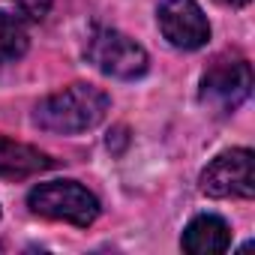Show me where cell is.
<instances>
[{"label":"cell","mask_w":255,"mask_h":255,"mask_svg":"<svg viewBox=\"0 0 255 255\" xmlns=\"http://www.w3.org/2000/svg\"><path fill=\"white\" fill-rule=\"evenodd\" d=\"M108 111H111V96L102 87L75 81V84L45 96L33 108V123L45 132L78 135V132L96 129L108 117Z\"/></svg>","instance_id":"cell-1"},{"label":"cell","mask_w":255,"mask_h":255,"mask_svg":"<svg viewBox=\"0 0 255 255\" xmlns=\"http://www.w3.org/2000/svg\"><path fill=\"white\" fill-rule=\"evenodd\" d=\"M27 207L36 216L54 219V222H69L78 228H87L99 219V198L81 186L78 180H48L39 183L27 192Z\"/></svg>","instance_id":"cell-2"},{"label":"cell","mask_w":255,"mask_h":255,"mask_svg":"<svg viewBox=\"0 0 255 255\" xmlns=\"http://www.w3.org/2000/svg\"><path fill=\"white\" fill-rule=\"evenodd\" d=\"M252 93V66L240 54H219L201 75L198 99L216 114L237 111Z\"/></svg>","instance_id":"cell-3"},{"label":"cell","mask_w":255,"mask_h":255,"mask_svg":"<svg viewBox=\"0 0 255 255\" xmlns=\"http://www.w3.org/2000/svg\"><path fill=\"white\" fill-rule=\"evenodd\" d=\"M84 54L102 75H111L120 81H135L150 66L147 51L132 36H126L114 27H93L87 36Z\"/></svg>","instance_id":"cell-4"},{"label":"cell","mask_w":255,"mask_h":255,"mask_svg":"<svg viewBox=\"0 0 255 255\" xmlns=\"http://www.w3.org/2000/svg\"><path fill=\"white\" fill-rule=\"evenodd\" d=\"M201 192L210 198H243L255 195V153L249 147H234L219 153L201 171Z\"/></svg>","instance_id":"cell-5"},{"label":"cell","mask_w":255,"mask_h":255,"mask_svg":"<svg viewBox=\"0 0 255 255\" xmlns=\"http://www.w3.org/2000/svg\"><path fill=\"white\" fill-rule=\"evenodd\" d=\"M156 21L165 42L180 51L204 48L210 39V21L195 0H162L156 9Z\"/></svg>","instance_id":"cell-6"},{"label":"cell","mask_w":255,"mask_h":255,"mask_svg":"<svg viewBox=\"0 0 255 255\" xmlns=\"http://www.w3.org/2000/svg\"><path fill=\"white\" fill-rule=\"evenodd\" d=\"M180 246L189 255H216V252H225L231 246V225L222 216H216V213H201V216H195L183 228Z\"/></svg>","instance_id":"cell-7"},{"label":"cell","mask_w":255,"mask_h":255,"mask_svg":"<svg viewBox=\"0 0 255 255\" xmlns=\"http://www.w3.org/2000/svg\"><path fill=\"white\" fill-rule=\"evenodd\" d=\"M57 162L42 153L39 147L12 141V138H0V177L6 180H24L33 174H42L48 168H54Z\"/></svg>","instance_id":"cell-8"},{"label":"cell","mask_w":255,"mask_h":255,"mask_svg":"<svg viewBox=\"0 0 255 255\" xmlns=\"http://www.w3.org/2000/svg\"><path fill=\"white\" fill-rule=\"evenodd\" d=\"M27 45H30V36L24 30V21L18 15H9L0 9V66L24 57Z\"/></svg>","instance_id":"cell-9"},{"label":"cell","mask_w":255,"mask_h":255,"mask_svg":"<svg viewBox=\"0 0 255 255\" xmlns=\"http://www.w3.org/2000/svg\"><path fill=\"white\" fill-rule=\"evenodd\" d=\"M12 6L18 12V18L24 21H42L51 9V0H12Z\"/></svg>","instance_id":"cell-10"},{"label":"cell","mask_w":255,"mask_h":255,"mask_svg":"<svg viewBox=\"0 0 255 255\" xmlns=\"http://www.w3.org/2000/svg\"><path fill=\"white\" fill-rule=\"evenodd\" d=\"M216 3H222V6H246L249 0H216Z\"/></svg>","instance_id":"cell-11"}]
</instances>
